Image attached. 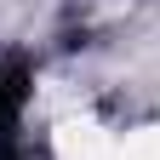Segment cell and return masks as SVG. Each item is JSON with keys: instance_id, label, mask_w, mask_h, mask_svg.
I'll return each mask as SVG.
<instances>
[{"instance_id": "1", "label": "cell", "mask_w": 160, "mask_h": 160, "mask_svg": "<svg viewBox=\"0 0 160 160\" xmlns=\"http://www.w3.org/2000/svg\"><path fill=\"white\" fill-rule=\"evenodd\" d=\"M17 103H23V69H0V120H12L17 114Z\"/></svg>"}]
</instances>
